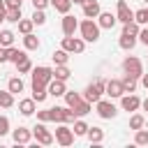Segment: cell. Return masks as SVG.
Wrapping results in <instances>:
<instances>
[{"mask_svg":"<svg viewBox=\"0 0 148 148\" xmlns=\"http://www.w3.org/2000/svg\"><path fill=\"white\" fill-rule=\"evenodd\" d=\"M99 25H97V21L95 18H83L81 23H79V32H81V39L83 42H97L99 39Z\"/></svg>","mask_w":148,"mask_h":148,"instance_id":"cell-1","label":"cell"},{"mask_svg":"<svg viewBox=\"0 0 148 148\" xmlns=\"http://www.w3.org/2000/svg\"><path fill=\"white\" fill-rule=\"evenodd\" d=\"M46 90H49V95H51V97H62V95H65V90H67V86H65V81L51 79V81H49V86H46Z\"/></svg>","mask_w":148,"mask_h":148,"instance_id":"cell-17","label":"cell"},{"mask_svg":"<svg viewBox=\"0 0 148 148\" xmlns=\"http://www.w3.org/2000/svg\"><path fill=\"white\" fill-rule=\"evenodd\" d=\"M5 12H7V9H0V23L5 21Z\"/></svg>","mask_w":148,"mask_h":148,"instance_id":"cell-50","label":"cell"},{"mask_svg":"<svg viewBox=\"0 0 148 148\" xmlns=\"http://www.w3.org/2000/svg\"><path fill=\"white\" fill-rule=\"evenodd\" d=\"M2 62H7V49L5 46H0V65Z\"/></svg>","mask_w":148,"mask_h":148,"instance_id":"cell-47","label":"cell"},{"mask_svg":"<svg viewBox=\"0 0 148 148\" xmlns=\"http://www.w3.org/2000/svg\"><path fill=\"white\" fill-rule=\"evenodd\" d=\"M56 143H60V146H72L74 143V132H72V127L67 125V123H58V127H56Z\"/></svg>","mask_w":148,"mask_h":148,"instance_id":"cell-5","label":"cell"},{"mask_svg":"<svg viewBox=\"0 0 148 148\" xmlns=\"http://www.w3.org/2000/svg\"><path fill=\"white\" fill-rule=\"evenodd\" d=\"M23 81H21V76H12L9 81H7V90L12 92V95H18V92H23Z\"/></svg>","mask_w":148,"mask_h":148,"instance_id":"cell-24","label":"cell"},{"mask_svg":"<svg viewBox=\"0 0 148 148\" xmlns=\"http://www.w3.org/2000/svg\"><path fill=\"white\" fill-rule=\"evenodd\" d=\"M134 21H136L139 25H146V23H148V7L136 9V12H134Z\"/></svg>","mask_w":148,"mask_h":148,"instance_id":"cell-40","label":"cell"},{"mask_svg":"<svg viewBox=\"0 0 148 148\" xmlns=\"http://www.w3.org/2000/svg\"><path fill=\"white\" fill-rule=\"evenodd\" d=\"M16 25H18V32H21V35H28V32H32V28H35L32 18H21Z\"/></svg>","mask_w":148,"mask_h":148,"instance_id":"cell-38","label":"cell"},{"mask_svg":"<svg viewBox=\"0 0 148 148\" xmlns=\"http://www.w3.org/2000/svg\"><path fill=\"white\" fill-rule=\"evenodd\" d=\"M116 18H118V23L134 21V9H130V5L125 0H118L116 2Z\"/></svg>","mask_w":148,"mask_h":148,"instance_id":"cell-11","label":"cell"},{"mask_svg":"<svg viewBox=\"0 0 148 148\" xmlns=\"http://www.w3.org/2000/svg\"><path fill=\"white\" fill-rule=\"evenodd\" d=\"M32 136L37 139V143H42V146H51L53 141H56V136L46 130V125L44 123H37L35 127H32Z\"/></svg>","mask_w":148,"mask_h":148,"instance_id":"cell-9","label":"cell"},{"mask_svg":"<svg viewBox=\"0 0 148 148\" xmlns=\"http://www.w3.org/2000/svg\"><path fill=\"white\" fill-rule=\"evenodd\" d=\"M90 106H92L90 102L81 99V102H79V104L74 106V113H76V118H83V116H88V113H90Z\"/></svg>","mask_w":148,"mask_h":148,"instance_id":"cell-33","label":"cell"},{"mask_svg":"<svg viewBox=\"0 0 148 148\" xmlns=\"http://www.w3.org/2000/svg\"><path fill=\"white\" fill-rule=\"evenodd\" d=\"M51 116H53V123H74L76 120V113H74V109H69L67 104L65 106H53L51 109Z\"/></svg>","mask_w":148,"mask_h":148,"instance_id":"cell-6","label":"cell"},{"mask_svg":"<svg viewBox=\"0 0 148 148\" xmlns=\"http://www.w3.org/2000/svg\"><path fill=\"white\" fill-rule=\"evenodd\" d=\"M18 111H21V116H32L37 111V102L32 97H25V99L18 102Z\"/></svg>","mask_w":148,"mask_h":148,"instance_id":"cell-18","label":"cell"},{"mask_svg":"<svg viewBox=\"0 0 148 148\" xmlns=\"http://www.w3.org/2000/svg\"><path fill=\"white\" fill-rule=\"evenodd\" d=\"M23 46H25L28 51H37L42 44H39V37H37V35L28 32V35H23Z\"/></svg>","mask_w":148,"mask_h":148,"instance_id":"cell-23","label":"cell"},{"mask_svg":"<svg viewBox=\"0 0 148 148\" xmlns=\"http://www.w3.org/2000/svg\"><path fill=\"white\" fill-rule=\"evenodd\" d=\"M51 5V0H32V7L35 9H46Z\"/></svg>","mask_w":148,"mask_h":148,"instance_id":"cell-45","label":"cell"},{"mask_svg":"<svg viewBox=\"0 0 148 148\" xmlns=\"http://www.w3.org/2000/svg\"><path fill=\"white\" fill-rule=\"evenodd\" d=\"M30 18H32L35 25H44V23H46V14H44V9H35Z\"/></svg>","mask_w":148,"mask_h":148,"instance_id":"cell-41","label":"cell"},{"mask_svg":"<svg viewBox=\"0 0 148 148\" xmlns=\"http://www.w3.org/2000/svg\"><path fill=\"white\" fill-rule=\"evenodd\" d=\"M60 49H65L67 53H83V51H86V42H83L81 37H74V35H69V37H62V44H60Z\"/></svg>","mask_w":148,"mask_h":148,"instance_id":"cell-7","label":"cell"},{"mask_svg":"<svg viewBox=\"0 0 148 148\" xmlns=\"http://www.w3.org/2000/svg\"><path fill=\"white\" fill-rule=\"evenodd\" d=\"M23 16H21V7H16V9H7L5 12V21H9V23H18Z\"/></svg>","mask_w":148,"mask_h":148,"instance_id":"cell-37","label":"cell"},{"mask_svg":"<svg viewBox=\"0 0 148 148\" xmlns=\"http://www.w3.org/2000/svg\"><path fill=\"white\" fill-rule=\"evenodd\" d=\"M81 7H83V16H86V18H97V14L102 12L99 0H86Z\"/></svg>","mask_w":148,"mask_h":148,"instance_id":"cell-16","label":"cell"},{"mask_svg":"<svg viewBox=\"0 0 148 148\" xmlns=\"http://www.w3.org/2000/svg\"><path fill=\"white\" fill-rule=\"evenodd\" d=\"M139 30H141V25L136 23V21H127V23H123V32L125 35H139Z\"/></svg>","mask_w":148,"mask_h":148,"instance_id":"cell-39","label":"cell"},{"mask_svg":"<svg viewBox=\"0 0 148 148\" xmlns=\"http://www.w3.org/2000/svg\"><path fill=\"white\" fill-rule=\"evenodd\" d=\"M69 76H72V72H69L67 65H56V69H53V79H58V81H67Z\"/></svg>","mask_w":148,"mask_h":148,"instance_id":"cell-28","label":"cell"},{"mask_svg":"<svg viewBox=\"0 0 148 148\" xmlns=\"http://www.w3.org/2000/svg\"><path fill=\"white\" fill-rule=\"evenodd\" d=\"M86 136H88V141H90V143H102V141H104V130L92 125V127H88Z\"/></svg>","mask_w":148,"mask_h":148,"instance_id":"cell-21","label":"cell"},{"mask_svg":"<svg viewBox=\"0 0 148 148\" xmlns=\"http://www.w3.org/2000/svg\"><path fill=\"white\" fill-rule=\"evenodd\" d=\"M60 28H62V35H65V37L74 35V32L79 30V21H76V16H72V14H62Z\"/></svg>","mask_w":148,"mask_h":148,"instance_id":"cell-12","label":"cell"},{"mask_svg":"<svg viewBox=\"0 0 148 148\" xmlns=\"http://www.w3.org/2000/svg\"><path fill=\"white\" fill-rule=\"evenodd\" d=\"M16 72L18 74H28V72H32V62H30V58L25 56V58H21L18 62H16Z\"/></svg>","mask_w":148,"mask_h":148,"instance_id":"cell-35","label":"cell"},{"mask_svg":"<svg viewBox=\"0 0 148 148\" xmlns=\"http://www.w3.org/2000/svg\"><path fill=\"white\" fill-rule=\"evenodd\" d=\"M120 83H123V90H125V92H134V90H136V86H139V79H134V76L125 74V76L120 79Z\"/></svg>","mask_w":148,"mask_h":148,"instance_id":"cell-26","label":"cell"},{"mask_svg":"<svg viewBox=\"0 0 148 148\" xmlns=\"http://www.w3.org/2000/svg\"><path fill=\"white\" fill-rule=\"evenodd\" d=\"M95 111H97V116H99V118H104V120H111V118H116V116H118L116 104H113V102H109V99H102V97L95 102Z\"/></svg>","mask_w":148,"mask_h":148,"instance_id":"cell-4","label":"cell"},{"mask_svg":"<svg viewBox=\"0 0 148 148\" xmlns=\"http://www.w3.org/2000/svg\"><path fill=\"white\" fill-rule=\"evenodd\" d=\"M88 123L86 120H81V118H76L74 123H72V132H74V136H86V132H88Z\"/></svg>","mask_w":148,"mask_h":148,"instance_id":"cell-27","label":"cell"},{"mask_svg":"<svg viewBox=\"0 0 148 148\" xmlns=\"http://www.w3.org/2000/svg\"><path fill=\"white\" fill-rule=\"evenodd\" d=\"M123 72L130 74V76H134V79H141V74H143V62H141L136 56H127V58L123 60Z\"/></svg>","mask_w":148,"mask_h":148,"instance_id":"cell-3","label":"cell"},{"mask_svg":"<svg viewBox=\"0 0 148 148\" xmlns=\"http://www.w3.org/2000/svg\"><path fill=\"white\" fill-rule=\"evenodd\" d=\"M51 5L60 14H69V9H72V0H51Z\"/></svg>","mask_w":148,"mask_h":148,"instance_id":"cell-30","label":"cell"},{"mask_svg":"<svg viewBox=\"0 0 148 148\" xmlns=\"http://www.w3.org/2000/svg\"><path fill=\"white\" fill-rule=\"evenodd\" d=\"M21 58H25V51L23 49H16V46H9L7 49V62H14L16 65Z\"/></svg>","mask_w":148,"mask_h":148,"instance_id":"cell-25","label":"cell"},{"mask_svg":"<svg viewBox=\"0 0 148 148\" xmlns=\"http://www.w3.org/2000/svg\"><path fill=\"white\" fill-rule=\"evenodd\" d=\"M141 106H143V111H148V97H146V99L141 102Z\"/></svg>","mask_w":148,"mask_h":148,"instance_id":"cell-49","label":"cell"},{"mask_svg":"<svg viewBox=\"0 0 148 148\" xmlns=\"http://www.w3.org/2000/svg\"><path fill=\"white\" fill-rule=\"evenodd\" d=\"M118 99H120L123 111H132V113H134V111H139V109H141V99H139L134 92H123Z\"/></svg>","mask_w":148,"mask_h":148,"instance_id":"cell-10","label":"cell"},{"mask_svg":"<svg viewBox=\"0 0 148 148\" xmlns=\"http://www.w3.org/2000/svg\"><path fill=\"white\" fill-rule=\"evenodd\" d=\"M30 88H32V95H30V97H32L37 104H42V102L49 97V90H46V86H42V83H32Z\"/></svg>","mask_w":148,"mask_h":148,"instance_id":"cell-19","label":"cell"},{"mask_svg":"<svg viewBox=\"0 0 148 148\" xmlns=\"http://www.w3.org/2000/svg\"><path fill=\"white\" fill-rule=\"evenodd\" d=\"M12 139H14L16 143H21V146H25V143H30V139H32V130H28V127H23V125H18L16 130H12Z\"/></svg>","mask_w":148,"mask_h":148,"instance_id":"cell-14","label":"cell"},{"mask_svg":"<svg viewBox=\"0 0 148 148\" xmlns=\"http://www.w3.org/2000/svg\"><path fill=\"white\" fill-rule=\"evenodd\" d=\"M62 97H65V104H67L69 109H74V106L83 99V95H81V92H76V90H65V95H62Z\"/></svg>","mask_w":148,"mask_h":148,"instance_id":"cell-22","label":"cell"},{"mask_svg":"<svg viewBox=\"0 0 148 148\" xmlns=\"http://www.w3.org/2000/svg\"><path fill=\"white\" fill-rule=\"evenodd\" d=\"M12 130H9V118L7 116H0V139L2 136H7Z\"/></svg>","mask_w":148,"mask_h":148,"instance_id":"cell-42","label":"cell"},{"mask_svg":"<svg viewBox=\"0 0 148 148\" xmlns=\"http://www.w3.org/2000/svg\"><path fill=\"white\" fill-rule=\"evenodd\" d=\"M136 37L134 35H125V32H120V39H118V46L123 49V51H132L134 46H136Z\"/></svg>","mask_w":148,"mask_h":148,"instance_id":"cell-20","label":"cell"},{"mask_svg":"<svg viewBox=\"0 0 148 148\" xmlns=\"http://www.w3.org/2000/svg\"><path fill=\"white\" fill-rule=\"evenodd\" d=\"M123 92H125V90H123L120 79H109V81H106V86H104V95H109L111 99H118Z\"/></svg>","mask_w":148,"mask_h":148,"instance_id":"cell-13","label":"cell"},{"mask_svg":"<svg viewBox=\"0 0 148 148\" xmlns=\"http://www.w3.org/2000/svg\"><path fill=\"white\" fill-rule=\"evenodd\" d=\"M51 58H53V62H56V65H67V62H69V53H67L65 49L53 51V56H51Z\"/></svg>","mask_w":148,"mask_h":148,"instance_id":"cell-32","label":"cell"},{"mask_svg":"<svg viewBox=\"0 0 148 148\" xmlns=\"http://www.w3.org/2000/svg\"><path fill=\"white\" fill-rule=\"evenodd\" d=\"M37 120H39V123H51V120H53L51 109H42V111H37Z\"/></svg>","mask_w":148,"mask_h":148,"instance_id":"cell-43","label":"cell"},{"mask_svg":"<svg viewBox=\"0 0 148 148\" xmlns=\"http://www.w3.org/2000/svg\"><path fill=\"white\" fill-rule=\"evenodd\" d=\"M86 0H72V5H83Z\"/></svg>","mask_w":148,"mask_h":148,"instance_id":"cell-51","label":"cell"},{"mask_svg":"<svg viewBox=\"0 0 148 148\" xmlns=\"http://www.w3.org/2000/svg\"><path fill=\"white\" fill-rule=\"evenodd\" d=\"M21 2L23 0H5V9H16V7H21Z\"/></svg>","mask_w":148,"mask_h":148,"instance_id":"cell-46","label":"cell"},{"mask_svg":"<svg viewBox=\"0 0 148 148\" xmlns=\"http://www.w3.org/2000/svg\"><path fill=\"white\" fill-rule=\"evenodd\" d=\"M143 2H146V5H148V0H143Z\"/></svg>","mask_w":148,"mask_h":148,"instance_id":"cell-53","label":"cell"},{"mask_svg":"<svg viewBox=\"0 0 148 148\" xmlns=\"http://www.w3.org/2000/svg\"><path fill=\"white\" fill-rule=\"evenodd\" d=\"M134 143L136 146H148V130H134Z\"/></svg>","mask_w":148,"mask_h":148,"instance_id":"cell-36","label":"cell"},{"mask_svg":"<svg viewBox=\"0 0 148 148\" xmlns=\"http://www.w3.org/2000/svg\"><path fill=\"white\" fill-rule=\"evenodd\" d=\"M141 86H143V88H146V90H148V74H146V72H143V74H141Z\"/></svg>","mask_w":148,"mask_h":148,"instance_id":"cell-48","label":"cell"},{"mask_svg":"<svg viewBox=\"0 0 148 148\" xmlns=\"http://www.w3.org/2000/svg\"><path fill=\"white\" fill-rule=\"evenodd\" d=\"M51 79H53V67H46V65L32 67V83L49 86V81H51Z\"/></svg>","mask_w":148,"mask_h":148,"instance_id":"cell-8","label":"cell"},{"mask_svg":"<svg viewBox=\"0 0 148 148\" xmlns=\"http://www.w3.org/2000/svg\"><path fill=\"white\" fill-rule=\"evenodd\" d=\"M0 9H5V0H0Z\"/></svg>","mask_w":148,"mask_h":148,"instance_id":"cell-52","label":"cell"},{"mask_svg":"<svg viewBox=\"0 0 148 148\" xmlns=\"http://www.w3.org/2000/svg\"><path fill=\"white\" fill-rule=\"evenodd\" d=\"M136 37H139V42H141L143 46H148V28H143V25H141V30H139V35H136Z\"/></svg>","mask_w":148,"mask_h":148,"instance_id":"cell-44","label":"cell"},{"mask_svg":"<svg viewBox=\"0 0 148 148\" xmlns=\"http://www.w3.org/2000/svg\"><path fill=\"white\" fill-rule=\"evenodd\" d=\"M116 23H118L116 14H111V12H99V14H97V25H99L102 30H111Z\"/></svg>","mask_w":148,"mask_h":148,"instance_id":"cell-15","label":"cell"},{"mask_svg":"<svg viewBox=\"0 0 148 148\" xmlns=\"http://www.w3.org/2000/svg\"><path fill=\"white\" fill-rule=\"evenodd\" d=\"M14 106V95L9 90H0V109H12Z\"/></svg>","mask_w":148,"mask_h":148,"instance_id":"cell-31","label":"cell"},{"mask_svg":"<svg viewBox=\"0 0 148 148\" xmlns=\"http://www.w3.org/2000/svg\"><path fill=\"white\" fill-rule=\"evenodd\" d=\"M143 125H146V118H143L141 113H136V111H134V113L130 116V130H141Z\"/></svg>","mask_w":148,"mask_h":148,"instance_id":"cell-34","label":"cell"},{"mask_svg":"<svg viewBox=\"0 0 148 148\" xmlns=\"http://www.w3.org/2000/svg\"><path fill=\"white\" fill-rule=\"evenodd\" d=\"M104 86H106V81H104V79H95V81H92V83H88V86H86V90L81 92V95H83V99H86V102H90V104H95V102L104 95Z\"/></svg>","mask_w":148,"mask_h":148,"instance_id":"cell-2","label":"cell"},{"mask_svg":"<svg viewBox=\"0 0 148 148\" xmlns=\"http://www.w3.org/2000/svg\"><path fill=\"white\" fill-rule=\"evenodd\" d=\"M14 32L12 30H0V46H5V49H9V46H14Z\"/></svg>","mask_w":148,"mask_h":148,"instance_id":"cell-29","label":"cell"}]
</instances>
